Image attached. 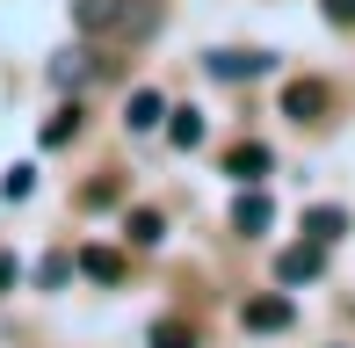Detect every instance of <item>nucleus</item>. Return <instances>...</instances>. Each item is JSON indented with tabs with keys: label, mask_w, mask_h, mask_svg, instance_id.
Wrapping results in <instances>:
<instances>
[{
	"label": "nucleus",
	"mask_w": 355,
	"mask_h": 348,
	"mask_svg": "<svg viewBox=\"0 0 355 348\" xmlns=\"http://www.w3.org/2000/svg\"><path fill=\"white\" fill-rule=\"evenodd\" d=\"M80 268H87L94 283H116V276H123V254H109V247H87V254H80Z\"/></svg>",
	"instance_id": "obj_9"
},
{
	"label": "nucleus",
	"mask_w": 355,
	"mask_h": 348,
	"mask_svg": "<svg viewBox=\"0 0 355 348\" xmlns=\"http://www.w3.org/2000/svg\"><path fill=\"white\" fill-rule=\"evenodd\" d=\"M159 116H167V102H159L153 87H138V94H131V131H153Z\"/></svg>",
	"instance_id": "obj_8"
},
{
	"label": "nucleus",
	"mask_w": 355,
	"mask_h": 348,
	"mask_svg": "<svg viewBox=\"0 0 355 348\" xmlns=\"http://www.w3.org/2000/svg\"><path fill=\"white\" fill-rule=\"evenodd\" d=\"M211 73H218V80H254V73H268V58L261 51H218Z\"/></svg>",
	"instance_id": "obj_5"
},
{
	"label": "nucleus",
	"mask_w": 355,
	"mask_h": 348,
	"mask_svg": "<svg viewBox=\"0 0 355 348\" xmlns=\"http://www.w3.org/2000/svg\"><path fill=\"white\" fill-rule=\"evenodd\" d=\"M319 268H327V254H319V240H312V247H290V254L276 261V276H283V283H312Z\"/></svg>",
	"instance_id": "obj_4"
},
{
	"label": "nucleus",
	"mask_w": 355,
	"mask_h": 348,
	"mask_svg": "<svg viewBox=\"0 0 355 348\" xmlns=\"http://www.w3.org/2000/svg\"><path fill=\"white\" fill-rule=\"evenodd\" d=\"M73 22L102 44H138V37H153L159 0H73Z\"/></svg>",
	"instance_id": "obj_1"
},
{
	"label": "nucleus",
	"mask_w": 355,
	"mask_h": 348,
	"mask_svg": "<svg viewBox=\"0 0 355 348\" xmlns=\"http://www.w3.org/2000/svg\"><path fill=\"white\" fill-rule=\"evenodd\" d=\"M159 232H167V225H159V211H131V240H138V247H159Z\"/></svg>",
	"instance_id": "obj_13"
},
{
	"label": "nucleus",
	"mask_w": 355,
	"mask_h": 348,
	"mask_svg": "<svg viewBox=\"0 0 355 348\" xmlns=\"http://www.w3.org/2000/svg\"><path fill=\"white\" fill-rule=\"evenodd\" d=\"M341 225H348V218H341V211H334V203H319V211H312V218H304V232H312V240H319V247H327V240H341Z\"/></svg>",
	"instance_id": "obj_10"
},
{
	"label": "nucleus",
	"mask_w": 355,
	"mask_h": 348,
	"mask_svg": "<svg viewBox=\"0 0 355 348\" xmlns=\"http://www.w3.org/2000/svg\"><path fill=\"white\" fill-rule=\"evenodd\" d=\"M8 283H15V261H8V254H0V290H8Z\"/></svg>",
	"instance_id": "obj_15"
},
{
	"label": "nucleus",
	"mask_w": 355,
	"mask_h": 348,
	"mask_svg": "<svg viewBox=\"0 0 355 348\" xmlns=\"http://www.w3.org/2000/svg\"><path fill=\"white\" fill-rule=\"evenodd\" d=\"M327 22L334 29H355V0H327Z\"/></svg>",
	"instance_id": "obj_14"
},
{
	"label": "nucleus",
	"mask_w": 355,
	"mask_h": 348,
	"mask_svg": "<svg viewBox=\"0 0 355 348\" xmlns=\"http://www.w3.org/2000/svg\"><path fill=\"white\" fill-rule=\"evenodd\" d=\"M153 348H196V334H189L182 320H159L153 327Z\"/></svg>",
	"instance_id": "obj_12"
},
{
	"label": "nucleus",
	"mask_w": 355,
	"mask_h": 348,
	"mask_svg": "<svg viewBox=\"0 0 355 348\" xmlns=\"http://www.w3.org/2000/svg\"><path fill=\"white\" fill-rule=\"evenodd\" d=\"M268 218H276V203H268V196H239V203H232V225H239V232H268Z\"/></svg>",
	"instance_id": "obj_7"
},
{
	"label": "nucleus",
	"mask_w": 355,
	"mask_h": 348,
	"mask_svg": "<svg viewBox=\"0 0 355 348\" xmlns=\"http://www.w3.org/2000/svg\"><path fill=\"white\" fill-rule=\"evenodd\" d=\"M167 138H174V146H203V116H196V109H174Z\"/></svg>",
	"instance_id": "obj_11"
},
{
	"label": "nucleus",
	"mask_w": 355,
	"mask_h": 348,
	"mask_svg": "<svg viewBox=\"0 0 355 348\" xmlns=\"http://www.w3.org/2000/svg\"><path fill=\"white\" fill-rule=\"evenodd\" d=\"M225 174H239V182H261V174H268V146H232V153H225Z\"/></svg>",
	"instance_id": "obj_6"
},
{
	"label": "nucleus",
	"mask_w": 355,
	"mask_h": 348,
	"mask_svg": "<svg viewBox=\"0 0 355 348\" xmlns=\"http://www.w3.org/2000/svg\"><path fill=\"white\" fill-rule=\"evenodd\" d=\"M319 109H327V87H319V80H290V87H283V116L312 123Z\"/></svg>",
	"instance_id": "obj_3"
},
{
	"label": "nucleus",
	"mask_w": 355,
	"mask_h": 348,
	"mask_svg": "<svg viewBox=\"0 0 355 348\" xmlns=\"http://www.w3.org/2000/svg\"><path fill=\"white\" fill-rule=\"evenodd\" d=\"M239 320H247L254 334H283V327H290V297H247Z\"/></svg>",
	"instance_id": "obj_2"
}]
</instances>
